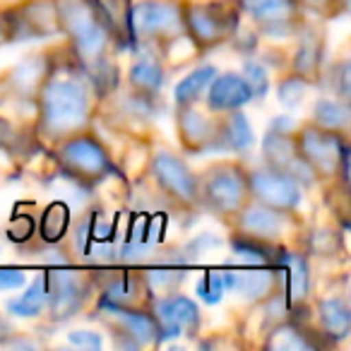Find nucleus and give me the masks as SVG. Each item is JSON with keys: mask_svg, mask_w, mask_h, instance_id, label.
Returning <instances> with one entry per match:
<instances>
[{"mask_svg": "<svg viewBox=\"0 0 351 351\" xmlns=\"http://www.w3.org/2000/svg\"><path fill=\"white\" fill-rule=\"evenodd\" d=\"M46 301H49V284H46V274H39L29 287L25 289V293L17 298H12L8 303V313L17 317H36L44 311Z\"/></svg>", "mask_w": 351, "mask_h": 351, "instance_id": "obj_23", "label": "nucleus"}, {"mask_svg": "<svg viewBox=\"0 0 351 351\" xmlns=\"http://www.w3.org/2000/svg\"><path fill=\"white\" fill-rule=\"evenodd\" d=\"M56 12L58 29L68 34L77 63L87 70L101 68L113 25L99 0H56Z\"/></svg>", "mask_w": 351, "mask_h": 351, "instance_id": "obj_2", "label": "nucleus"}, {"mask_svg": "<svg viewBox=\"0 0 351 351\" xmlns=\"http://www.w3.org/2000/svg\"><path fill=\"white\" fill-rule=\"evenodd\" d=\"M12 140H15V128L5 118H0V147H8Z\"/></svg>", "mask_w": 351, "mask_h": 351, "instance_id": "obj_35", "label": "nucleus"}, {"mask_svg": "<svg viewBox=\"0 0 351 351\" xmlns=\"http://www.w3.org/2000/svg\"><path fill=\"white\" fill-rule=\"evenodd\" d=\"M239 5L267 34H287L296 22L293 0H239Z\"/></svg>", "mask_w": 351, "mask_h": 351, "instance_id": "obj_13", "label": "nucleus"}, {"mask_svg": "<svg viewBox=\"0 0 351 351\" xmlns=\"http://www.w3.org/2000/svg\"><path fill=\"white\" fill-rule=\"evenodd\" d=\"M34 234V219L29 215H15L8 224V239L22 243V241H29Z\"/></svg>", "mask_w": 351, "mask_h": 351, "instance_id": "obj_31", "label": "nucleus"}, {"mask_svg": "<svg viewBox=\"0 0 351 351\" xmlns=\"http://www.w3.org/2000/svg\"><path fill=\"white\" fill-rule=\"evenodd\" d=\"M154 320H156V341H166L171 337L181 335H195L200 327V308L193 298L176 296L161 298L154 308Z\"/></svg>", "mask_w": 351, "mask_h": 351, "instance_id": "obj_11", "label": "nucleus"}, {"mask_svg": "<svg viewBox=\"0 0 351 351\" xmlns=\"http://www.w3.org/2000/svg\"><path fill=\"white\" fill-rule=\"evenodd\" d=\"M10 36H8V22H5V12H0V44L3 41H8Z\"/></svg>", "mask_w": 351, "mask_h": 351, "instance_id": "obj_37", "label": "nucleus"}, {"mask_svg": "<svg viewBox=\"0 0 351 351\" xmlns=\"http://www.w3.org/2000/svg\"><path fill=\"white\" fill-rule=\"evenodd\" d=\"M68 224H70V210L63 205V202H51L49 207L44 210L41 215V239L46 243H58L63 241L65 231H68Z\"/></svg>", "mask_w": 351, "mask_h": 351, "instance_id": "obj_26", "label": "nucleus"}, {"mask_svg": "<svg viewBox=\"0 0 351 351\" xmlns=\"http://www.w3.org/2000/svg\"><path fill=\"white\" fill-rule=\"evenodd\" d=\"M70 344H77L82 349H99L101 346V337L97 332H87V330H77V332H70Z\"/></svg>", "mask_w": 351, "mask_h": 351, "instance_id": "obj_34", "label": "nucleus"}, {"mask_svg": "<svg viewBox=\"0 0 351 351\" xmlns=\"http://www.w3.org/2000/svg\"><path fill=\"white\" fill-rule=\"evenodd\" d=\"M197 291V298H202L205 303H219L224 298V291H226V284H224V274L221 272H207L202 274V279L197 282L195 287Z\"/></svg>", "mask_w": 351, "mask_h": 351, "instance_id": "obj_28", "label": "nucleus"}, {"mask_svg": "<svg viewBox=\"0 0 351 351\" xmlns=\"http://www.w3.org/2000/svg\"><path fill=\"white\" fill-rule=\"evenodd\" d=\"M215 77H217V68H212V65H200V68H195L193 73H188L173 89L176 106L178 108L195 106L197 99L207 92V87H210Z\"/></svg>", "mask_w": 351, "mask_h": 351, "instance_id": "obj_21", "label": "nucleus"}, {"mask_svg": "<svg viewBox=\"0 0 351 351\" xmlns=\"http://www.w3.org/2000/svg\"><path fill=\"white\" fill-rule=\"evenodd\" d=\"M236 224L243 239H253L260 243H267V241H277L279 236L287 229V219H284V212H277L272 207L255 205V207H241L236 212Z\"/></svg>", "mask_w": 351, "mask_h": 351, "instance_id": "obj_14", "label": "nucleus"}, {"mask_svg": "<svg viewBox=\"0 0 351 351\" xmlns=\"http://www.w3.org/2000/svg\"><path fill=\"white\" fill-rule=\"evenodd\" d=\"M250 99H253V92H250L243 75L239 73H224V75L217 73V77L207 87V104H210L212 111H219V113L243 108Z\"/></svg>", "mask_w": 351, "mask_h": 351, "instance_id": "obj_16", "label": "nucleus"}, {"mask_svg": "<svg viewBox=\"0 0 351 351\" xmlns=\"http://www.w3.org/2000/svg\"><path fill=\"white\" fill-rule=\"evenodd\" d=\"M183 29L191 34L195 46L200 49H212L219 41L226 39L231 29V17L226 10L217 3H193V5H183Z\"/></svg>", "mask_w": 351, "mask_h": 351, "instance_id": "obj_9", "label": "nucleus"}, {"mask_svg": "<svg viewBox=\"0 0 351 351\" xmlns=\"http://www.w3.org/2000/svg\"><path fill=\"white\" fill-rule=\"evenodd\" d=\"M317 60H320V44L313 39H303L296 53V70L301 75H308L317 68Z\"/></svg>", "mask_w": 351, "mask_h": 351, "instance_id": "obj_29", "label": "nucleus"}, {"mask_svg": "<svg viewBox=\"0 0 351 351\" xmlns=\"http://www.w3.org/2000/svg\"><path fill=\"white\" fill-rule=\"evenodd\" d=\"M46 284H49V311L56 320H68V317L77 315L80 308L87 301V282L80 277L77 272H65V269H56V272L46 274Z\"/></svg>", "mask_w": 351, "mask_h": 351, "instance_id": "obj_12", "label": "nucleus"}, {"mask_svg": "<svg viewBox=\"0 0 351 351\" xmlns=\"http://www.w3.org/2000/svg\"><path fill=\"white\" fill-rule=\"evenodd\" d=\"M274 267L284 269L287 274V287L291 303H301L308 296L311 289V274H308V263L296 253H284L282 258L274 260Z\"/></svg>", "mask_w": 351, "mask_h": 351, "instance_id": "obj_19", "label": "nucleus"}, {"mask_svg": "<svg viewBox=\"0 0 351 351\" xmlns=\"http://www.w3.org/2000/svg\"><path fill=\"white\" fill-rule=\"evenodd\" d=\"M245 183H248V195H253L255 202L265 207L287 215L301 205V186L289 173L272 166H263L245 173Z\"/></svg>", "mask_w": 351, "mask_h": 351, "instance_id": "obj_7", "label": "nucleus"}, {"mask_svg": "<svg viewBox=\"0 0 351 351\" xmlns=\"http://www.w3.org/2000/svg\"><path fill=\"white\" fill-rule=\"evenodd\" d=\"M255 142L253 128H250L248 118L241 113V108L229 111L224 123H219V145L231 152H245Z\"/></svg>", "mask_w": 351, "mask_h": 351, "instance_id": "obj_20", "label": "nucleus"}, {"mask_svg": "<svg viewBox=\"0 0 351 351\" xmlns=\"http://www.w3.org/2000/svg\"><path fill=\"white\" fill-rule=\"evenodd\" d=\"M313 118L317 128L339 132L349 125V104L344 99H320L313 108Z\"/></svg>", "mask_w": 351, "mask_h": 351, "instance_id": "obj_25", "label": "nucleus"}, {"mask_svg": "<svg viewBox=\"0 0 351 351\" xmlns=\"http://www.w3.org/2000/svg\"><path fill=\"white\" fill-rule=\"evenodd\" d=\"M5 22L10 39L51 36L53 32H58L56 0H29V3H22L17 10L8 12Z\"/></svg>", "mask_w": 351, "mask_h": 351, "instance_id": "obj_10", "label": "nucleus"}, {"mask_svg": "<svg viewBox=\"0 0 351 351\" xmlns=\"http://www.w3.org/2000/svg\"><path fill=\"white\" fill-rule=\"evenodd\" d=\"M178 128H181L183 142L193 152L217 147V142H219V123H212L210 118L197 113L193 106H183L178 111Z\"/></svg>", "mask_w": 351, "mask_h": 351, "instance_id": "obj_17", "label": "nucleus"}, {"mask_svg": "<svg viewBox=\"0 0 351 351\" xmlns=\"http://www.w3.org/2000/svg\"><path fill=\"white\" fill-rule=\"evenodd\" d=\"M27 282V274L17 267H3L0 269V291H12V289H22Z\"/></svg>", "mask_w": 351, "mask_h": 351, "instance_id": "obj_33", "label": "nucleus"}, {"mask_svg": "<svg viewBox=\"0 0 351 351\" xmlns=\"http://www.w3.org/2000/svg\"><path fill=\"white\" fill-rule=\"evenodd\" d=\"M128 27L137 39L164 44L183 32V10L169 0H142L128 12Z\"/></svg>", "mask_w": 351, "mask_h": 351, "instance_id": "obj_3", "label": "nucleus"}, {"mask_svg": "<svg viewBox=\"0 0 351 351\" xmlns=\"http://www.w3.org/2000/svg\"><path fill=\"white\" fill-rule=\"evenodd\" d=\"M152 176H154L156 186L171 197V200L181 202V205H193L200 200L197 193V176L171 152H156L152 159Z\"/></svg>", "mask_w": 351, "mask_h": 351, "instance_id": "obj_8", "label": "nucleus"}, {"mask_svg": "<svg viewBox=\"0 0 351 351\" xmlns=\"http://www.w3.org/2000/svg\"><path fill=\"white\" fill-rule=\"evenodd\" d=\"M104 311H108V315L116 317L123 335L132 337L135 344H149V341L156 339V320L149 313L135 311V308H116V306H104Z\"/></svg>", "mask_w": 351, "mask_h": 351, "instance_id": "obj_18", "label": "nucleus"}, {"mask_svg": "<svg viewBox=\"0 0 351 351\" xmlns=\"http://www.w3.org/2000/svg\"><path fill=\"white\" fill-rule=\"evenodd\" d=\"M303 94H306L303 80H287V82L279 84V99H282L284 106H298Z\"/></svg>", "mask_w": 351, "mask_h": 351, "instance_id": "obj_32", "label": "nucleus"}, {"mask_svg": "<svg viewBox=\"0 0 351 351\" xmlns=\"http://www.w3.org/2000/svg\"><path fill=\"white\" fill-rule=\"evenodd\" d=\"M39 130L49 140H65L82 130L92 116L89 87L73 70H53L39 92Z\"/></svg>", "mask_w": 351, "mask_h": 351, "instance_id": "obj_1", "label": "nucleus"}, {"mask_svg": "<svg viewBox=\"0 0 351 351\" xmlns=\"http://www.w3.org/2000/svg\"><path fill=\"white\" fill-rule=\"evenodd\" d=\"M10 332V325H8V320L3 315H0V341L5 339V335Z\"/></svg>", "mask_w": 351, "mask_h": 351, "instance_id": "obj_38", "label": "nucleus"}, {"mask_svg": "<svg viewBox=\"0 0 351 351\" xmlns=\"http://www.w3.org/2000/svg\"><path fill=\"white\" fill-rule=\"evenodd\" d=\"M296 152L315 176H335L337 166L346 169V147L337 132L317 125H306L293 137Z\"/></svg>", "mask_w": 351, "mask_h": 351, "instance_id": "obj_5", "label": "nucleus"}, {"mask_svg": "<svg viewBox=\"0 0 351 351\" xmlns=\"http://www.w3.org/2000/svg\"><path fill=\"white\" fill-rule=\"evenodd\" d=\"M132 89H137L140 94H156L164 84V70L161 63L152 56H142L132 63L130 73H128Z\"/></svg>", "mask_w": 351, "mask_h": 351, "instance_id": "obj_24", "label": "nucleus"}, {"mask_svg": "<svg viewBox=\"0 0 351 351\" xmlns=\"http://www.w3.org/2000/svg\"><path fill=\"white\" fill-rule=\"evenodd\" d=\"M269 349H279V351H301V349H311V341L303 337V332H298L296 327H277L272 332L267 341Z\"/></svg>", "mask_w": 351, "mask_h": 351, "instance_id": "obj_27", "label": "nucleus"}, {"mask_svg": "<svg viewBox=\"0 0 351 351\" xmlns=\"http://www.w3.org/2000/svg\"><path fill=\"white\" fill-rule=\"evenodd\" d=\"M202 186L197 183V193L210 205V210L219 212L224 217H234L248 200V183L245 173L234 164L212 166L205 176Z\"/></svg>", "mask_w": 351, "mask_h": 351, "instance_id": "obj_4", "label": "nucleus"}, {"mask_svg": "<svg viewBox=\"0 0 351 351\" xmlns=\"http://www.w3.org/2000/svg\"><path fill=\"white\" fill-rule=\"evenodd\" d=\"M224 284L226 289L241 293L245 301H265L274 293V287H277V267H255V265H248V267L241 269H224Z\"/></svg>", "mask_w": 351, "mask_h": 351, "instance_id": "obj_15", "label": "nucleus"}, {"mask_svg": "<svg viewBox=\"0 0 351 351\" xmlns=\"http://www.w3.org/2000/svg\"><path fill=\"white\" fill-rule=\"evenodd\" d=\"M241 75H243V80L248 82L253 97H263V94L269 89L267 73H265V68L260 63H245V68H243V73H241Z\"/></svg>", "mask_w": 351, "mask_h": 351, "instance_id": "obj_30", "label": "nucleus"}, {"mask_svg": "<svg viewBox=\"0 0 351 351\" xmlns=\"http://www.w3.org/2000/svg\"><path fill=\"white\" fill-rule=\"evenodd\" d=\"M58 161L68 176L82 183H99L111 173V159L94 137L75 135L60 145Z\"/></svg>", "mask_w": 351, "mask_h": 351, "instance_id": "obj_6", "label": "nucleus"}, {"mask_svg": "<svg viewBox=\"0 0 351 351\" xmlns=\"http://www.w3.org/2000/svg\"><path fill=\"white\" fill-rule=\"evenodd\" d=\"M293 3L301 8H311V10H325V8H330L335 0H293Z\"/></svg>", "mask_w": 351, "mask_h": 351, "instance_id": "obj_36", "label": "nucleus"}, {"mask_svg": "<svg viewBox=\"0 0 351 351\" xmlns=\"http://www.w3.org/2000/svg\"><path fill=\"white\" fill-rule=\"evenodd\" d=\"M317 317H320V327L327 337L332 339H344L351 330V313L341 298H325L317 306Z\"/></svg>", "mask_w": 351, "mask_h": 351, "instance_id": "obj_22", "label": "nucleus"}]
</instances>
